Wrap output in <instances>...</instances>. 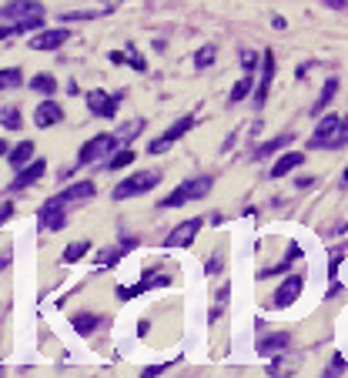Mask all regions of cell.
Segmentation results:
<instances>
[{"instance_id": "12", "label": "cell", "mask_w": 348, "mask_h": 378, "mask_svg": "<svg viewBox=\"0 0 348 378\" xmlns=\"http://www.w3.org/2000/svg\"><path fill=\"white\" fill-rule=\"evenodd\" d=\"M64 121V107L57 104V100H41L37 107H34V124L37 127H54V124H61Z\"/></svg>"}, {"instance_id": "32", "label": "cell", "mask_w": 348, "mask_h": 378, "mask_svg": "<svg viewBox=\"0 0 348 378\" xmlns=\"http://www.w3.org/2000/svg\"><path fill=\"white\" fill-rule=\"evenodd\" d=\"M104 7H94V11H64L61 14V21L71 23V21H94V17H104Z\"/></svg>"}, {"instance_id": "21", "label": "cell", "mask_w": 348, "mask_h": 378, "mask_svg": "<svg viewBox=\"0 0 348 378\" xmlns=\"http://www.w3.org/2000/svg\"><path fill=\"white\" fill-rule=\"evenodd\" d=\"M338 94V78H328L325 80V90H322V98L315 100V107H312V117H318V114L328 111V104H332V98Z\"/></svg>"}, {"instance_id": "39", "label": "cell", "mask_w": 348, "mask_h": 378, "mask_svg": "<svg viewBox=\"0 0 348 378\" xmlns=\"http://www.w3.org/2000/svg\"><path fill=\"white\" fill-rule=\"evenodd\" d=\"M328 7H335V11H348V0H325Z\"/></svg>"}, {"instance_id": "26", "label": "cell", "mask_w": 348, "mask_h": 378, "mask_svg": "<svg viewBox=\"0 0 348 378\" xmlns=\"http://www.w3.org/2000/svg\"><path fill=\"white\" fill-rule=\"evenodd\" d=\"M71 325H74L77 335H91L101 325V318H98V315H91V312H81V315H74V318H71Z\"/></svg>"}, {"instance_id": "5", "label": "cell", "mask_w": 348, "mask_h": 378, "mask_svg": "<svg viewBox=\"0 0 348 378\" xmlns=\"http://www.w3.org/2000/svg\"><path fill=\"white\" fill-rule=\"evenodd\" d=\"M191 127H195V117H191V114H185L181 121H174L171 127L164 131V137H154L151 145H148V151H151V154H164V151H168L174 141H181V137H185Z\"/></svg>"}, {"instance_id": "24", "label": "cell", "mask_w": 348, "mask_h": 378, "mask_svg": "<svg viewBox=\"0 0 348 378\" xmlns=\"http://www.w3.org/2000/svg\"><path fill=\"white\" fill-rule=\"evenodd\" d=\"M292 141H295V134H278L275 141H265V145L255 151V157H258V161H265V157H272L275 151H282V147H285V145H292Z\"/></svg>"}, {"instance_id": "17", "label": "cell", "mask_w": 348, "mask_h": 378, "mask_svg": "<svg viewBox=\"0 0 348 378\" xmlns=\"http://www.w3.org/2000/svg\"><path fill=\"white\" fill-rule=\"evenodd\" d=\"M304 161V154H298V151H288V154H282L278 161H275V167H272V178L278 181V178H285L288 171H295V167Z\"/></svg>"}, {"instance_id": "18", "label": "cell", "mask_w": 348, "mask_h": 378, "mask_svg": "<svg viewBox=\"0 0 348 378\" xmlns=\"http://www.w3.org/2000/svg\"><path fill=\"white\" fill-rule=\"evenodd\" d=\"M7 157H11V167H14V171H21L24 164H31V157H34V141H21L17 147H11V151H7Z\"/></svg>"}, {"instance_id": "15", "label": "cell", "mask_w": 348, "mask_h": 378, "mask_svg": "<svg viewBox=\"0 0 348 378\" xmlns=\"http://www.w3.org/2000/svg\"><path fill=\"white\" fill-rule=\"evenodd\" d=\"M302 288H304V278L302 275H295V278H288L278 288V295H275V308H288L292 301H298V295H302Z\"/></svg>"}, {"instance_id": "22", "label": "cell", "mask_w": 348, "mask_h": 378, "mask_svg": "<svg viewBox=\"0 0 348 378\" xmlns=\"http://www.w3.org/2000/svg\"><path fill=\"white\" fill-rule=\"evenodd\" d=\"M288 342H292V338H288V332L268 335V338H261V342H258V352H261V355H275V352H282Z\"/></svg>"}, {"instance_id": "27", "label": "cell", "mask_w": 348, "mask_h": 378, "mask_svg": "<svg viewBox=\"0 0 348 378\" xmlns=\"http://www.w3.org/2000/svg\"><path fill=\"white\" fill-rule=\"evenodd\" d=\"M141 131H144V121H141V117H134V121L121 124L114 134H118V145H128V141H134V137H138Z\"/></svg>"}, {"instance_id": "29", "label": "cell", "mask_w": 348, "mask_h": 378, "mask_svg": "<svg viewBox=\"0 0 348 378\" xmlns=\"http://www.w3.org/2000/svg\"><path fill=\"white\" fill-rule=\"evenodd\" d=\"M134 161V151L130 147H121V151H111L108 154V171H118V167H128Z\"/></svg>"}, {"instance_id": "30", "label": "cell", "mask_w": 348, "mask_h": 378, "mask_svg": "<svg viewBox=\"0 0 348 378\" xmlns=\"http://www.w3.org/2000/svg\"><path fill=\"white\" fill-rule=\"evenodd\" d=\"M87 251H91V241H71V245L64 248V261L67 265H74V261H81Z\"/></svg>"}, {"instance_id": "13", "label": "cell", "mask_w": 348, "mask_h": 378, "mask_svg": "<svg viewBox=\"0 0 348 378\" xmlns=\"http://www.w3.org/2000/svg\"><path fill=\"white\" fill-rule=\"evenodd\" d=\"M98 194V188H94V181H77V184H71V188L57 191L54 198L61 201V204H81V201H91Z\"/></svg>"}, {"instance_id": "34", "label": "cell", "mask_w": 348, "mask_h": 378, "mask_svg": "<svg viewBox=\"0 0 348 378\" xmlns=\"http://www.w3.org/2000/svg\"><path fill=\"white\" fill-rule=\"evenodd\" d=\"M31 88L37 90V94H47V98H51V94L57 90V80L51 78V74H37V78L31 80Z\"/></svg>"}, {"instance_id": "28", "label": "cell", "mask_w": 348, "mask_h": 378, "mask_svg": "<svg viewBox=\"0 0 348 378\" xmlns=\"http://www.w3.org/2000/svg\"><path fill=\"white\" fill-rule=\"evenodd\" d=\"M24 84V70L21 67H4L0 70V90H14Z\"/></svg>"}, {"instance_id": "38", "label": "cell", "mask_w": 348, "mask_h": 378, "mask_svg": "<svg viewBox=\"0 0 348 378\" xmlns=\"http://www.w3.org/2000/svg\"><path fill=\"white\" fill-rule=\"evenodd\" d=\"M338 368H348V362L342 355H335L332 358V365H328V375H332V372H338Z\"/></svg>"}, {"instance_id": "31", "label": "cell", "mask_w": 348, "mask_h": 378, "mask_svg": "<svg viewBox=\"0 0 348 378\" xmlns=\"http://www.w3.org/2000/svg\"><path fill=\"white\" fill-rule=\"evenodd\" d=\"M0 124H4L7 131H21L24 117H21V111H17V107H0Z\"/></svg>"}, {"instance_id": "7", "label": "cell", "mask_w": 348, "mask_h": 378, "mask_svg": "<svg viewBox=\"0 0 348 378\" xmlns=\"http://www.w3.org/2000/svg\"><path fill=\"white\" fill-rule=\"evenodd\" d=\"M124 94H108V90H87V107L94 117H114L118 114V104Z\"/></svg>"}, {"instance_id": "36", "label": "cell", "mask_w": 348, "mask_h": 378, "mask_svg": "<svg viewBox=\"0 0 348 378\" xmlns=\"http://www.w3.org/2000/svg\"><path fill=\"white\" fill-rule=\"evenodd\" d=\"M218 271H225V261L221 258H208V265H205V275H218Z\"/></svg>"}, {"instance_id": "11", "label": "cell", "mask_w": 348, "mask_h": 378, "mask_svg": "<svg viewBox=\"0 0 348 378\" xmlns=\"http://www.w3.org/2000/svg\"><path fill=\"white\" fill-rule=\"evenodd\" d=\"M71 41V31L67 27H54V31H41L31 37V51H57L61 44Z\"/></svg>"}, {"instance_id": "20", "label": "cell", "mask_w": 348, "mask_h": 378, "mask_svg": "<svg viewBox=\"0 0 348 378\" xmlns=\"http://www.w3.org/2000/svg\"><path fill=\"white\" fill-rule=\"evenodd\" d=\"M111 61H114V64H130L134 70H148V61H144L134 47H130V51H111Z\"/></svg>"}, {"instance_id": "3", "label": "cell", "mask_w": 348, "mask_h": 378, "mask_svg": "<svg viewBox=\"0 0 348 378\" xmlns=\"http://www.w3.org/2000/svg\"><path fill=\"white\" fill-rule=\"evenodd\" d=\"M158 181H161V171H138V174L121 181L118 188L111 191V198L128 201V198H138V194H148L151 188H158Z\"/></svg>"}, {"instance_id": "42", "label": "cell", "mask_w": 348, "mask_h": 378, "mask_svg": "<svg viewBox=\"0 0 348 378\" xmlns=\"http://www.w3.org/2000/svg\"><path fill=\"white\" fill-rule=\"evenodd\" d=\"M7 265H11V255H4V258H0V271H4Z\"/></svg>"}, {"instance_id": "8", "label": "cell", "mask_w": 348, "mask_h": 378, "mask_svg": "<svg viewBox=\"0 0 348 378\" xmlns=\"http://www.w3.org/2000/svg\"><path fill=\"white\" fill-rule=\"evenodd\" d=\"M64 211H67V204H61L57 198H51V201H44L41 218H37V221H41L44 231H61V228L67 224V214Z\"/></svg>"}, {"instance_id": "14", "label": "cell", "mask_w": 348, "mask_h": 378, "mask_svg": "<svg viewBox=\"0 0 348 378\" xmlns=\"http://www.w3.org/2000/svg\"><path fill=\"white\" fill-rule=\"evenodd\" d=\"M44 171H47V164H44V161H34V157H31V164H24L21 171H17V178L11 181V191L31 188L34 181H41V178H44Z\"/></svg>"}, {"instance_id": "10", "label": "cell", "mask_w": 348, "mask_h": 378, "mask_svg": "<svg viewBox=\"0 0 348 378\" xmlns=\"http://www.w3.org/2000/svg\"><path fill=\"white\" fill-rule=\"evenodd\" d=\"M272 80H275V54L265 51V57H261V78H258V88H255V104H258V107H265L268 90H272Z\"/></svg>"}, {"instance_id": "1", "label": "cell", "mask_w": 348, "mask_h": 378, "mask_svg": "<svg viewBox=\"0 0 348 378\" xmlns=\"http://www.w3.org/2000/svg\"><path fill=\"white\" fill-rule=\"evenodd\" d=\"M342 145H348V117H338V114H328L325 121L318 124V131L308 137V147L312 151H332V147H342Z\"/></svg>"}, {"instance_id": "23", "label": "cell", "mask_w": 348, "mask_h": 378, "mask_svg": "<svg viewBox=\"0 0 348 378\" xmlns=\"http://www.w3.org/2000/svg\"><path fill=\"white\" fill-rule=\"evenodd\" d=\"M251 88H255V78H251L248 70H245V78H241L238 84L231 88V94H228V104H231V107H238L241 100H245V98H248V94H251Z\"/></svg>"}, {"instance_id": "40", "label": "cell", "mask_w": 348, "mask_h": 378, "mask_svg": "<svg viewBox=\"0 0 348 378\" xmlns=\"http://www.w3.org/2000/svg\"><path fill=\"white\" fill-rule=\"evenodd\" d=\"M118 4H124V0H101V7H104V11H111V7H118Z\"/></svg>"}, {"instance_id": "9", "label": "cell", "mask_w": 348, "mask_h": 378, "mask_svg": "<svg viewBox=\"0 0 348 378\" xmlns=\"http://www.w3.org/2000/svg\"><path fill=\"white\" fill-rule=\"evenodd\" d=\"M201 224H205L201 218H188V221H181L171 234H168V241H164V245H168V248H188V245H191V241L198 238Z\"/></svg>"}, {"instance_id": "41", "label": "cell", "mask_w": 348, "mask_h": 378, "mask_svg": "<svg viewBox=\"0 0 348 378\" xmlns=\"http://www.w3.org/2000/svg\"><path fill=\"white\" fill-rule=\"evenodd\" d=\"M7 151H11V147H7V141H4V137H0V157L7 154Z\"/></svg>"}, {"instance_id": "2", "label": "cell", "mask_w": 348, "mask_h": 378, "mask_svg": "<svg viewBox=\"0 0 348 378\" xmlns=\"http://www.w3.org/2000/svg\"><path fill=\"white\" fill-rule=\"evenodd\" d=\"M215 188V178L211 174H201V178H191L185 181V184H178V188L168 194V198L161 201V208H181V204H188V201H198L205 198L208 191Z\"/></svg>"}, {"instance_id": "33", "label": "cell", "mask_w": 348, "mask_h": 378, "mask_svg": "<svg viewBox=\"0 0 348 378\" xmlns=\"http://www.w3.org/2000/svg\"><path fill=\"white\" fill-rule=\"evenodd\" d=\"M215 57H218V47L215 44H205L195 54V67H198V70H208V67L215 64Z\"/></svg>"}, {"instance_id": "4", "label": "cell", "mask_w": 348, "mask_h": 378, "mask_svg": "<svg viewBox=\"0 0 348 378\" xmlns=\"http://www.w3.org/2000/svg\"><path fill=\"white\" fill-rule=\"evenodd\" d=\"M111 151H118V134H94L91 141L81 145V151H77V164H94V161H104Z\"/></svg>"}, {"instance_id": "19", "label": "cell", "mask_w": 348, "mask_h": 378, "mask_svg": "<svg viewBox=\"0 0 348 378\" xmlns=\"http://www.w3.org/2000/svg\"><path fill=\"white\" fill-rule=\"evenodd\" d=\"M298 258H302V248H298V245H292V248H288V258H285L282 265H275V268H261V271H258V278H272V275L292 271V265L298 261Z\"/></svg>"}, {"instance_id": "37", "label": "cell", "mask_w": 348, "mask_h": 378, "mask_svg": "<svg viewBox=\"0 0 348 378\" xmlns=\"http://www.w3.org/2000/svg\"><path fill=\"white\" fill-rule=\"evenodd\" d=\"M11 214H14V204H11V201H4V204H0V224L11 221Z\"/></svg>"}, {"instance_id": "25", "label": "cell", "mask_w": 348, "mask_h": 378, "mask_svg": "<svg viewBox=\"0 0 348 378\" xmlns=\"http://www.w3.org/2000/svg\"><path fill=\"white\" fill-rule=\"evenodd\" d=\"M130 248H134V241H124L121 248H104V251L98 255V268H114L121 261V255H124V251H130Z\"/></svg>"}, {"instance_id": "6", "label": "cell", "mask_w": 348, "mask_h": 378, "mask_svg": "<svg viewBox=\"0 0 348 378\" xmlns=\"http://www.w3.org/2000/svg\"><path fill=\"white\" fill-rule=\"evenodd\" d=\"M0 17L21 23V21H31V17H44V7L37 0H11V4L0 7Z\"/></svg>"}, {"instance_id": "35", "label": "cell", "mask_w": 348, "mask_h": 378, "mask_svg": "<svg viewBox=\"0 0 348 378\" xmlns=\"http://www.w3.org/2000/svg\"><path fill=\"white\" fill-rule=\"evenodd\" d=\"M258 61H261V57L255 54V51H245V54H241V67H245L248 74H251V70H255V67H258Z\"/></svg>"}, {"instance_id": "16", "label": "cell", "mask_w": 348, "mask_h": 378, "mask_svg": "<svg viewBox=\"0 0 348 378\" xmlns=\"http://www.w3.org/2000/svg\"><path fill=\"white\" fill-rule=\"evenodd\" d=\"M168 281H171L168 275H158V278H154V275H148V278H144L141 285H134V288H118V298L121 301H130V298H138V295H144L148 288H164Z\"/></svg>"}, {"instance_id": "43", "label": "cell", "mask_w": 348, "mask_h": 378, "mask_svg": "<svg viewBox=\"0 0 348 378\" xmlns=\"http://www.w3.org/2000/svg\"><path fill=\"white\" fill-rule=\"evenodd\" d=\"M342 188H348V171H345V174H342Z\"/></svg>"}]
</instances>
